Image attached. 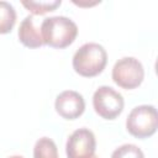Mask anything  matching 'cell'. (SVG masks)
Returning a JSON list of instances; mask_svg holds the SVG:
<instances>
[{
	"label": "cell",
	"instance_id": "cell-9",
	"mask_svg": "<svg viewBox=\"0 0 158 158\" xmlns=\"http://www.w3.org/2000/svg\"><path fill=\"white\" fill-rule=\"evenodd\" d=\"M16 22L15 7L7 1H0V35L11 32Z\"/></svg>",
	"mask_w": 158,
	"mask_h": 158
},
{
	"label": "cell",
	"instance_id": "cell-2",
	"mask_svg": "<svg viewBox=\"0 0 158 158\" xmlns=\"http://www.w3.org/2000/svg\"><path fill=\"white\" fill-rule=\"evenodd\" d=\"M107 63V53L105 48L95 42L83 44L73 57L74 70L85 78L100 74Z\"/></svg>",
	"mask_w": 158,
	"mask_h": 158
},
{
	"label": "cell",
	"instance_id": "cell-6",
	"mask_svg": "<svg viewBox=\"0 0 158 158\" xmlns=\"http://www.w3.org/2000/svg\"><path fill=\"white\" fill-rule=\"evenodd\" d=\"M96 141L89 128H78L68 138L65 152L68 158H91L95 153Z\"/></svg>",
	"mask_w": 158,
	"mask_h": 158
},
{
	"label": "cell",
	"instance_id": "cell-11",
	"mask_svg": "<svg viewBox=\"0 0 158 158\" xmlns=\"http://www.w3.org/2000/svg\"><path fill=\"white\" fill-rule=\"evenodd\" d=\"M62 4L60 0L53 1H22V5L32 14V15H44L47 12L54 11Z\"/></svg>",
	"mask_w": 158,
	"mask_h": 158
},
{
	"label": "cell",
	"instance_id": "cell-5",
	"mask_svg": "<svg viewBox=\"0 0 158 158\" xmlns=\"http://www.w3.org/2000/svg\"><path fill=\"white\" fill-rule=\"evenodd\" d=\"M93 105L95 112L105 118V120H114L116 118L123 110V98L122 95L112 89L111 86H99L93 96Z\"/></svg>",
	"mask_w": 158,
	"mask_h": 158
},
{
	"label": "cell",
	"instance_id": "cell-3",
	"mask_svg": "<svg viewBox=\"0 0 158 158\" xmlns=\"http://www.w3.org/2000/svg\"><path fill=\"white\" fill-rule=\"evenodd\" d=\"M158 114L153 105H139L132 109L126 120V130L137 138H147L156 133Z\"/></svg>",
	"mask_w": 158,
	"mask_h": 158
},
{
	"label": "cell",
	"instance_id": "cell-12",
	"mask_svg": "<svg viewBox=\"0 0 158 158\" xmlns=\"http://www.w3.org/2000/svg\"><path fill=\"white\" fill-rule=\"evenodd\" d=\"M111 158H144V154L142 149L136 144L126 143L116 148L112 152Z\"/></svg>",
	"mask_w": 158,
	"mask_h": 158
},
{
	"label": "cell",
	"instance_id": "cell-10",
	"mask_svg": "<svg viewBox=\"0 0 158 158\" xmlns=\"http://www.w3.org/2000/svg\"><path fill=\"white\" fill-rule=\"evenodd\" d=\"M33 158H58L56 143L48 137L40 138L33 148Z\"/></svg>",
	"mask_w": 158,
	"mask_h": 158
},
{
	"label": "cell",
	"instance_id": "cell-7",
	"mask_svg": "<svg viewBox=\"0 0 158 158\" xmlns=\"http://www.w3.org/2000/svg\"><path fill=\"white\" fill-rule=\"evenodd\" d=\"M56 111L65 120H75L83 115L85 101L81 94L74 90H65L56 98Z\"/></svg>",
	"mask_w": 158,
	"mask_h": 158
},
{
	"label": "cell",
	"instance_id": "cell-1",
	"mask_svg": "<svg viewBox=\"0 0 158 158\" xmlns=\"http://www.w3.org/2000/svg\"><path fill=\"white\" fill-rule=\"evenodd\" d=\"M41 33L44 44L62 49L74 42L78 35V27L69 17L52 16L43 19L41 22Z\"/></svg>",
	"mask_w": 158,
	"mask_h": 158
},
{
	"label": "cell",
	"instance_id": "cell-4",
	"mask_svg": "<svg viewBox=\"0 0 158 158\" xmlns=\"http://www.w3.org/2000/svg\"><path fill=\"white\" fill-rule=\"evenodd\" d=\"M144 78L142 63L133 57L118 59L112 68V80L122 89H135L141 85Z\"/></svg>",
	"mask_w": 158,
	"mask_h": 158
},
{
	"label": "cell",
	"instance_id": "cell-8",
	"mask_svg": "<svg viewBox=\"0 0 158 158\" xmlns=\"http://www.w3.org/2000/svg\"><path fill=\"white\" fill-rule=\"evenodd\" d=\"M19 38L21 43L28 48H38L44 44L41 33V25L36 23L33 15H28L21 21L19 27Z\"/></svg>",
	"mask_w": 158,
	"mask_h": 158
},
{
	"label": "cell",
	"instance_id": "cell-14",
	"mask_svg": "<svg viewBox=\"0 0 158 158\" xmlns=\"http://www.w3.org/2000/svg\"><path fill=\"white\" fill-rule=\"evenodd\" d=\"M91 158H99V157H96V156H93V157H91Z\"/></svg>",
	"mask_w": 158,
	"mask_h": 158
},
{
	"label": "cell",
	"instance_id": "cell-13",
	"mask_svg": "<svg viewBox=\"0 0 158 158\" xmlns=\"http://www.w3.org/2000/svg\"><path fill=\"white\" fill-rule=\"evenodd\" d=\"M9 158H23V157H21V156H12V157H9Z\"/></svg>",
	"mask_w": 158,
	"mask_h": 158
}]
</instances>
